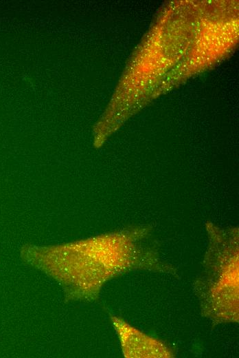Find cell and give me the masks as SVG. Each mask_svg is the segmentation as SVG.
<instances>
[{"label":"cell","instance_id":"3","mask_svg":"<svg viewBox=\"0 0 239 358\" xmlns=\"http://www.w3.org/2000/svg\"><path fill=\"white\" fill-rule=\"evenodd\" d=\"M122 354L127 358L173 357L172 350L161 341L151 337L120 317L111 315Z\"/></svg>","mask_w":239,"mask_h":358},{"label":"cell","instance_id":"1","mask_svg":"<svg viewBox=\"0 0 239 358\" xmlns=\"http://www.w3.org/2000/svg\"><path fill=\"white\" fill-rule=\"evenodd\" d=\"M143 229L58 246H29L23 257L62 287L69 299H94L109 280L137 268L172 274L153 250L142 246Z\"/></svg>","mask_w":239,"mask_h":358},{"label":"cell","instance_id":"2","mask_svg":"<svg viewBox=\"0 0 239 358\" xmlns=\"http://www.w3.org/2000/svg\"><path fill=\"white\" fill-rule=\"evenodd\" d=\"M209 248L195 282L203 315L215 323L238 322V231L207 223Z\"/></svg>","mask_w":239,"mask_h":358}]
</instances>
